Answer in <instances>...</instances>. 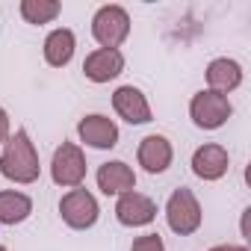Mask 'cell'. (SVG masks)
<instances>
[{
	"instance_id": "9c48e42d",
	"label": "cell",
	"mask_w": 251,
	"mask_h": 251,
	"mask_svg": "<svg viewBox=\"0 0 251 251\" xmlns=\"http://www.w3.org/2000/svg\"><path fill=\"white\" fill-rule=\"evenodd\" d=\"M230 169V157H227V148L219 145V142H207L201 148H195L192 154V175L213 183V180H222Z\"/></svg>"
},
{
	"instance_id": "9a60e30c",
	"label": "cell",
	"mask_w": 251,
	"mask_h": 251,
	"mask_svg": "<svg viewBox=\"0 0 251 251\" xmlns=\"http://www.w3.org/2000/svg\"><path fill=\"white\" fill-rule=\"evenodd\" d=\"M74 48H77V39H74V33L68 30V27H56V30H50L48 33V39H45V62L50 65V68H65L68 62H71V56H74Z\"/></svg>"
},
{
	"instance_id": "277c9868",
	"label": "cell",
	"mask_w": 251,
	"mask_h": 251,
	"mask_svg": "<svg viewBox=\"0 0 251 251\" xmlns=\"http://www.w3.org/2000/svg\"><path fill=\"white\" fill-rule=\"evenodd\" d=\"M92 36L100 48H109V50H118L130 36V15L124 6L118 3H106L95 12L92 18Z\"/></svg>"
},
{
	"instance_id": "ffe728a7",
	"label": "cell",
	"mask_w": 251,
	"mask_h": 251,
	"mask_svg": "<svg viewBox=\"0 0 251 251\" xmlns=\"http://www.w3.org/2000/svg\"><path fill=\"white\" fill-rule=\"evenodd\" d=\"M207 251H248L245 245H213V248H207Z\"/></svg>"
},
{
	"instance_id": "8992f818",
	"label": "cell",
	"mask_w": 251,
	"mask_h": 251,
	"mask_svg": "<svg viewBox=\"0 0 251 251\" xmlns=\"http://www.w3.org/2000/svg\"><path fill=\"white\" fill-rule=\"evenodd\" d=\"M59 216L71 230H89V227H95V222L100 216V207H98V201H95V195L89 189L77 186V189H68L62 195Z\"/></svg>"
},
{
	"instance_id": "4fadbf2b",
	"label": "cell",
	"mask_w": 251,
	"mask_h": 251,
	"mask_svg": "<svg viewBox=\"0 0 251 251\" xmlns=\"http://www.w3.org/2000/svg\"><path fill=\"white\" fill-rule=\"evenodd\" d=\"M95 180H98V189H100L103 195H115V198L124 195V192H130V189H136V172H133L127 163H121V160L103 163V166L98 169Z\"/></svg>"
},
{
	"instance_id": "44dd1931",
	"label": "cell",
	"mask_w": 251,
	"mask_h": 251,
	"mask_svg": "<svg viewBox=\"0 0 251 251\" xmlns=\"http://www.w3.org/2000/svg\"><path fill=\"white\" fill-rule=\"evenodd\" d=\"M0 251H9V248H6V245H0Z\"/></svg>"
},
{
	"instance_id": "2e32d148",
	"label": "cell",
	"mask_w": 251,
	"mask_h": 251,
	"mask_svg": "<svg viewBox=\"0 0 251 251\" xmlns=\"http://www.w3.org/2000/svg\"><path fill=\"white\" fill-rule=\"evenodd\" d=\"M33 213V198L18 189H3L0 192V225H21Z\"/></svg>"
},
{
	"instance_id": "3957f363",
	"label": "cell",
	"mask_w": 251,
	"mask_h": 251,
	"mask_svg": "<svg viewBox=\"0 0 251 251\" xmlns=\"http://www.w3.org/2000/svg\"><path fill=\"white\" fill-rule=\"evenodd\" d=\"M166 222H169V227L177 236H192L201 227L204 210H201V201L195 198L192 189L180 186V189H175L169 195V201H166Z\"/></svg>"
},
{
	"instance_id": "8fae6325",
	"label": "cell",
	"mask_w": 251,
	"mask_h": 251,
	"mask_svg": "<svg viewBox=\"0 0 251 251\" xmlns=\"http://www.w3.org/2000/svg\"><path fill=\"white\" fill-rule=\"evenodd\" d=\"M136 160H139V166L148 175H163L172 166V160H175V148H172V142L163 133H151V136H145L139 142Z\"/></svg>"
},
{
	"instance_id": "30bf717a",
	"label": "cell",
	"mask_w": 251,
	"mask_h": 251,
	"mask_svg": "<svg viewBox=\"0 0 251 251\" xmlns=\"http://www.w3.org/2000/svg\"><path fill=\"white\" fill-rule=\"evenodd\" d=\"M112 109L127 124H148L151 121V103L142 95V89H136V86H118L112 92Z\"/></svg>"
},
{
	"instance_id": "5b68a950",
	"label": "cell",
	"mask_w": 251,
	"mask_h": 251,
	"mask_svg": "<svg viewBox=\"0 0 251 251\" xmlns=\"http://www.w3.org/2000/svg\"><path fill=\"white\" fill-rule=\"evenodd\" d=\"M50 177H53L56 186H65V189L83 186V180H86V157H83V148L77 142H62L53 151Z\"/></svg>"
},
{
	"instance_id": "e0dca14e",
	"label": "cell",
	"mask_w": 251,
	"mask_h": 251,
	"mask_svg": "<svg viewBox=\"0 0 251 251\" xmlns=\"http://www.w3.org/2000/svg\"><path fill=\"white\" fill-rule=\"evenodd\" d=\"M21 18L27 24H50L59 18L62 3L59 0H21Z\"/></svg>"
},
{
	"instance_id": "d6986e66",
	"label": "cell",
	"mask_w": 251,
	"mask_h": 251,
	"mask_svg": "<svg viewBox=\"0 0 251 251\" xmlns=\"http://www.w3.org/2000/svg\"><path fill=\"white\" fill-rule=\"evenodd\" d=\"M12 136V124H9V112L0 106V145H6V139Z\"/></svg>"
},
{
	"instance_id": "ac0fdd59",
	"label": "cell",
	"mask_w": 251,
	"mask_h": 251,
	"mask_svg": "<svg viewBox=\"0 0 251 251\" xmlns=\"http://www.w3.org/2000/svg\"><path fill=\"white\" fill-rule=\"evenodd\" d=\"M130 251H166V242H163L160 233H142V236L133 239Z\"/></svg>"
},
{
	"instance_id": "52a82bcc",
	"label": "cell",
	"mask_w": 251,
	"mask_h": 251,
	"mask_svg": "<svg viewBox=\"0 0 251 251\" xmlns=\"http://www.w3.org/2000/svg\"><path fill=\"white\" fill-rule=\"evenodd\" d=\"M115 219L124 227H145V225H151L157 219V204L145 192L130 189V192L118 195V201H115Z\"/></svg>"
},
{
	"instance_id": "5bb4252c",
	"label": "cell",
	"mask_w": 251,
	"mask_h": 251,
	"mask_svg": "<svg viewBox=\"0 0 251 251\" xmlns=\"http://www.w3.org/2000/svg\"><path fill=\"white\" fill-rule=\"evenodd\" d=\"M207 86L219 95H230L233 89L242 86V65L236 59L219 56L207 65Z\"/></svg>"
},
{
	"instance_id": "6da1fadb",
	"label": "cell",
	"mask_w": 251,
	"mask_h": 251,
	"mask_svg": "<svg viewBox=\"0 0 251 251\" xmlns=\"http://www.w3.org/2000/svg\"><path fill=\"white\" fill-rule=\"evenodd\" d=\"M0 175L12 183H36L39 175H42V163H39V151L30 139V133L21 127L15 130L6 145H3V154H0Z\"/></svg>"
},
{
	"instance_id": "7a4b0ae2",
	"label": "cell",
	"mask_w": 251,
	"mask_h": 251,
	"mask_svg": "<svg viewBox=\"0 0 251 251\" xmlns=\"http://www.w3.org/2000/svg\"><path fill=\"white\" fill-rule=\"evenodd\" d=\"M230 115H233L230 98L219 95L213 89H201L189 100V118H192L195 127H201V130H219V127H225Z\"/></svg>"
},
{
	"instance_id": "7c38bea8",
	"label": "cell",
	"mask_w": 251,
	"mask_h": 251,
	"mask_svg": "<svg viewBox=\"0 0 251 251\" xmlns=\"http://www.w3.org/2000/svg\"><path fill=\"white\" fill-rule=\"evenodd\" d=\"M124 71V56L121 50H109V48H95L86 59H83V74L92 83H109Z\"/></svg>"
},
{
	"instance_id": "ba28073f",
	"label": "cell",
	"mask_w": 251,
	"mask_h": 251,
	"mask_svg": "<svg viewBox=\"0 0 251 251\" xmlns=\"http://www.w3.org/2000/svg\"><path fill=\"white\" fill-rule=\"evenodd\" d=\"M77 136L83 145L95 148V151H109L118 145V124L100 112H92V115H83L80 124H77Z\"/></svg>"
}]
</instances>
